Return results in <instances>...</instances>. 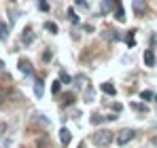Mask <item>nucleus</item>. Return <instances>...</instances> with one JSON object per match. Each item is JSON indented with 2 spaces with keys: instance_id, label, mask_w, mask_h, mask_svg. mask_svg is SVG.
<instances>
[{
  "instance_id": "1",
  "label": "nucleus",
  "mask_w": 157,
  "mask_h": 148,
  "mask_svg": "<svg viewBox=\"0 0 157 148\" xmlns=\"http://www.w3.org/2000/svg\"><path fill=\"white\" fill-rule=\"evenodd\" d=\"M113 140H115V135H113V131H108V129H98V131L94 133V144L100 146V148H106Z\"/></svg>"
},
{
  "instance_id": "31",
  "label": "nucleus",
  "mask_w": 157,
  "mask_h": 148,
  "mask_svg": "<svg viewBox=\"0 0 157 148\" xmlns=\"http://www.w3.org/2000/svg\"><path fill=\"white\" fill-rule=\"evenodd\" d=\"M0 28H2V24H0Z\"/></svg>"
},
{
  "instance_id": "3",
  "label": "nucleus",
  "mask_w": 157,
  "mask_h": 148,
  "mask_svg": "<svg viewBox=\"0 0 157 148\" xmlns=\"http://www.w3.org/2000/svg\"><path fill=\"white\" fill-rule=\"evenodd\" d=\"M132 6H134V13H136V15H144V13L149 11V6H147L144 0H134Z\"/></svg>"
},
{
  "instance_id": "18",
  "label": "nucleus",
  "mask_w": 157,
  "mask_h": 148,
  "mask_svg": "<svg viewBox=\"0 0 157 148\" xmlns=\"http://www.w3.org/2000/svg\"><path fill=\"white\" fill-rule=\"evenodd\" d=\"M59 80H62V83H70L72 78H70V76H68L66 72H59Z\"/></svg>"
},
{
  "instance_id": "13",
  "label": "nucleus",
  "mask_w": 157,
  "mask_h": 148,
  "mask_svg": "<svg viewBox=\"0 0 157 148\" xmlns=\"http://www.w3.org/2000/svg\"><path fill=\"white\" fill-rule=\"evenodd\" d=\"M45 30L51 32V34H55V32H57V25L53 24V21H47V24H45Z\"/></svg>"
},
{
  "instance_id": "17",
  "label": "nucleus",
  "mask_w": 157,
  "mask_h": 148,
  "mask_svg": "<svg viewBox=\"0 0 157 148\" xmlns=\"http://www.w3.org/2000/svg\"><path fill=\"white\" fill-rule=\"evenodd\" d=\"M68 19H70L72 24H78V17L75 15V11H72V9H68Z\"/></svg>"
},
{
  "instance_id": "2",
  "label": "nucleus",
  "mask_w": 157,
  "mask_h": 148,
  "mask_svg": "<svg viewBox=\"0 0 157 148\" xmlns=\"http://www.w3.org/2000/svg\"><path fill=\"white\" fill-rule=\"evenodd\" d=\"M134 135H136V131H134V129H121V131H117L115 142H117L119 146H123V144H128V142L134 140Z\"/></svg>"
},
{
  "instance_id": "24",
  "label": "nucleus",
  "mask_w": 157,
  "mask_h": 148,
  "mask_svg": "<svg viewBox=\"0 0 157 148\" xmlns=\"http://www.w3.org/2000/svg\"><path fill=\"white\" fill-rule=\"evenodd\" d=\"M4 131H6V125H4V123H0V138L4 135Z\"/></svg>"
},
{
  "instance_id": "14",
  "label": "nucleus",
  "mask_w": 157,
  "mask_h": 148,
  "mask_svg": "<svg viewBox=\"0 0 157 148\" xmlns=\"http://www.w3.org/2000/svg\"><path fill=\"white\" fill-rule=\"evenodd\" d=\"M59 89H62V80H53V85H51V93H59Z\"/></svg>"
},
{
  "instance_id": "8",
  "label": "nucleus",
  "mask_w": 157,
  "mask_h": 148,
  "mask_svg": "<svg viewBox=\"0 0 157 148\" xmlns=\"http://www.w3.org/2000/svg\"><path fill=\"white\" fill-rule=\"evenodd\" d=\"M115 19H117V21H121V24L125 21V11H123V6H121V4H117V6H115Z\"/></svg>"
},
{
  "instance_id": "30",
  "label": "nucleus",
  "mask_w": 157,
  "mask_h": 148,
  "mask_svg": "<svg viewBox=\"0 0 157 148\" xmlns=\"http://www.w3.org/2000/svg\"><path fill=\"white\" fill-rule=\"evenodd\" d=\"M11 2H15V0H11Z\"/></svg>"
},
{
  "instance_id": "21",
  "label": "nucleus",
  "mask_w": 157,
  "mask_h": 148,
  "mask_svg": "<svg viewBox=\"0 0 157 148\" xmlns=\"http://www.w3.org/2000/svg\"><path fill=\"white\" fill-rule=\"evenodd\" d=\"M0 38H2V40H6V28H4V25L0 28Z\"/></svg>"
},
{
  "instance_id": "22",
  "label": "nucleus",
  "mask_w": 157,
  "mask_h": 148,
  "mask_svg": "<svg viewBox=\"0 0 157 148\" xmlns=\"http://www.w3.org/2000/svg\"><path fill=\"white\" fill-rule=\"evenodd\" d=\"M4 99H6V91H4V89H2V87H0V104H2V102H4Z\"/></svg>"
},
{
  "instance_id": "9",
  "label": "nucleus",
  "mask_w": 157,
  "mask_h": 148,
  "mask_svg": "<svg viewBox=\"0 0 157 148\" xmlns=\"http://www.w3.org/2000/svg\"><path fill=\"white\" fill-rule=\"evenodd\" d=\"M43 91H45L43 80H40V78H36V83H34V93H36V98H43Z\"/></svg>"
},
{
  "instance_id": "15",
  "label": "nucleus",
  "mask_w": 157,
  "mask_h": 148,
  "mask_svg": "<svg viewBox=\"0 0 157 148\" xmlns=\"http://www.w3.org/2000/svg\"><path fill=\"white\" fill-rule=\"evenodd\" d=\"M34 117H36V121H38L40 125H45V127L49 125V119H45V114H40V112H38V114H34Z\"/></svg>"
},
{
  "instance_id": "12",
  "label": "nucleus",
  "mask_w": 157,
  "mask_h": 148,
  "mask_svg": "<svg viewBox=\"0 0 157 148\" xmlns=\"http://www.w3.org/2000/svg\"><path fill=\"white\" fill-rule=\"evenodd\" d=\"M132 110H136V112H142V114H144V112H147V106H144V104H136V102H134V104H132Z\"/></svg>"
},
{
  "instance_id": "29",
  "label": "nucleus",
  "mask_w": 157,
  "mask_h": 148,
  "mask_svg": "<svg viewBox=\"0 0 157 148\" xmlns=\"http://www.w3.org/2000/svg\"><path fill=\"white\" fill-rule=\"evenodd\" d=\"M78 148H85V146H83V144H81V146H78Z\"/></svg>"
},
{
  "instance_id": "4",
  "label": "nucleus",
  "mask_w": 157,
  "mask_h": 148,
  "mask_svg": "<svg viewBox=\"0 0 157 148\" xmlns=\"http://www.w3.org/2000/svg\"><path fill=\"white\" fill-rule=\"evenodd\" d=\"M19 70L24 74H28V76H32V72H34L32 70V61L30 59H19Z\"/></svg>"
},
{
  "instance_id": "25",
  "label": "nucleus",
  "mask_w": 157,
  "mask_h": 148,
  "mask_svg": "<svg viewBox=\"0 0 157 148\" xmlns=\"http://www.w3.org/2000/svg\"><path fill=\"white\" fill-rule=\"evenodd\" d=\"M77 4H78V6H83V9H87V2H85V0H77Z\"/></svg>"
},
{
  "instance_id": "27",
  "label": "nucleus",
  "mask_w": 157,
  "mask_h": 148,
  "mask_svg": "<svg viewBox=\"0 0 157 148\" xmlns=\"http://www.w3.org/2000/svg\"><path fill=\"white\" fill-rule=\"evenodd\" d=\"M0 70H4V64H2V59H0Z\"/></svg>"
},
{
  "instance_id": "11",
  "label": "nucleus",
  "mask_w": 157,
  "mask_h": 148,
  "mask_svg": "<svg viewBox=\"0 0 157 148\" xmlns=\"http://www.w3.org/2000/svg\"><path fill=\"white\" fill-rule=\"evenodd\" d=\"M102 91H104L106 95H115V87L110 85V83H102V87H100Z\"/></svg>"
},
{
  "instance_id": "6",
  "label": "nucleus",
  "mask_w": 157,
  "mask_h": 148,
  "mask_svg": "<svg viewBox=\"0 0 157 148\" xmlns=\"http://www.w3.org/2000/svg\"><path fill=\"white\" fill-rule=\"evenodd\" d=\"M32 40H34V32H32V28H26L24 34H21V43L24 45H32Z\"/></svg>"
},
{
  "instance_id": "26",
  "label": "nucleus",
  "mask_w": 157,
  "mask_h": 148,
  "mask_svg": "<svg viewBox=\"0 0 157 148\" xmlns=\"http://www.w3.org/2000/svg\"><path fill=\"white\" fill-rule=\"evenodd\" d=\"M151 43H153V47H157V36H151Z\"/></svg>"
},
{
  "instance_id": "16",
  "label": "nucleus",
  "mask_w": 157,
  "mask_h": 148,
  "mask_svg": "<svg viewBox=\"0 0 157 148\" xmlns=\"http://www.w3.org/2000/svg\"><path fill=\"white\" fill-rule=\"evenodd\" d=\"M140 98L144 99V102H149V99L155 98V93H153V91H142V93H140Z\"/></svg>"
},
{
  "instance_id": "10",
  "label": "nucleus",
  "mask_w": 157,
  "mask_h": 148,
  "mask_svg": "<svg viewBox=\"0 0 157 148\" xmlns=\"http://www.w3.org/2000/svg\"><path fill=\"white\" fill-rule=\"evenodd\" d=\"M113 6H115V0H102V13H108V11H113Z\"/></svg>"
},
{
  "instance_id": "19",
  "label": "nucleus",
  "mask_w": 157,
  "mask_h": 148,
  "mask_svg": "<svg viewBox=\"0 0 157 148\" xmlns=\"http://www.w3.org/2000/svg\"><path fill=\"white\" fill-rule=\"evenodd\" d=\"M91 123H94V125L102 123V117H100V114H94V117H91Z\"/></svg>"
},
{
  "instance_id": "23",
  "label": "nucleus",
  "mask_w": 157,
  "mask_h": 148,
  "mask_svg": "<svg viewBox=\"0 0 157 148\" xmlns=\"http://www.w3.org/2000/svg\"><path fill=\"white\" fill-rule=\"evenodd\" d=\"M113 110H115V112H121L123 106H121V104H113Z\"/></svg>"
},
{
  "instance_id": "7",
  "label": "nucleus",
  "mask_w": 157,
  "mask_h": 148,
  "mask_svg": "<svg viewBox=\"0 0 157 148\" xmlns=\"http://www.w3.org/2000/svg\"><path fill=\"white\" fill-rule=\"evenodd\" d=\"M144 64H147L149 68H153V66H155V53H153V49L144 51Z\"/></svg>"
},
{
  "instance_id": "20",
  "label": "nucleus",
  "mask_w": 157,
  "mask_h": 148,
  "mask_svg": "<svg viewBox=\"0 0 157 148\" xmlns=\"http://www.w3.org/2000/svg\"><path fill=\"white\" fill-rule=\"evenodd\" d=\"M38 6H40V9H43V11H49V4H47V2H45V0H40V2H38Z\"/></svg>"
},
{
  "instance_id": "28",
  "label": "nucleus",
  "mask_w": 157,
  "mask_h": 148,
  "mask_svg": "<svg viewBox=\"0 0 157 148\" xmlns=\"http://www.w3.org/2000/svg\"><path fill=\"white\" fill-rule=\"evenodd\" d=\"M153 144H155V146H157V138H153Z\"/></svg>"
},
{
  "instance_id": "5",
  "label": "nucleus",
  "mask_w": 157,
  "mask_h": 148,
  "mask_svg": "<svg viewBox=\"0 0 157 148\" xmlns=\"http://www.w3.org/2000/svg\"><path fill=\"white\" fill-rule=\"evenodd\" d=\"M59 140H62V144H64V146H68V144H70V140H72V133L64 127V129H59Z\"/></svg>"
}]
</instances>
